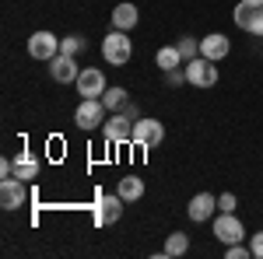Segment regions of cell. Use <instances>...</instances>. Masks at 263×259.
<instances>
[{"instance_id": "1", "label": "cell", "mask_w": 263, "mask_h": 259, "mask_svg": "<svg viewBox=\"0 0 263 259\" xmlns=\"http://www.w3.org/2000/svg\"><path fill=\"white\" fill-rule=\"evenodd\" d=\"M232 21H235L242 32L263 39V0H239L235 11H232Z\"/></svg>"}, {"instance_id": "2", "label": "cell", "mask_w": 263, "mask_h": 259, "mask_svg": "<svg viewBox=\"0 0 263 259\" xmlns=\"http://www.w3.org/2000/svg\"><path fill=\"white\" fill-rule=\"evenodd\" d=\"M102 56H105L109 67H123V63H130V56H134V42L126 39V32L112 28V32L102 39Z\"/></svg>"}, {"instance_id": "3", "label": "cell", "mask_w": 263, "mask_h": 259, "mask_svg": "<svg viewBox=\"0 0 263 259\" xmlns=\"http://www.w3.org/2000/svg\"><path fill=\"white\" fill-rule=\"evenodd\" d=\"M182 67H186V84H193V88H214L218 84V63L207 60V56H197Z\"/></svg>"}, {"instance_id": "4", "label": "cell", "mask_w": 263, "mask_h": 259, "mask_svg": "<svg viewBox=\"0 0 263 259\" xmlns=\"http://www.w3.org/2000/svg\"><path fill=\"white\" fill-rule=\"evenodd\" d=\"M74 123H78V130H99L102 123H105V102L81 98V105L74 109Z\"/></svg>"}, {"instance_id": "5", "label": "cell", "mask_w": 263, "mask_h": 259, "mask_svg": "<svg viewBox=\"0 0 263 259\" xmlns=\"http://www.w3.org/2000/svg\"><path fill=\"white\" fill-rule=\"evenodd\" d=\"M57 53H60V39H57L53 32L42 28V32H32V35H28V56H32V60H46L49 63Z\"/></svg>"}, {"instance_id": "6", "label": "cell", "mask_w": 263, "mask_h": 259, "mask_svg": "<svg viewBox=\"0 0 263 259\" xmlns=\"http://www.w3.org/2000/svg\"><path fill=\"white\" fill-rule=\"evenodd\" d=\"M102 133H105V144H126V140H134V119L126 112H116L102 123Z\"/></svg>"}, {"instance_id": "7", "label": "cell", "mask_w": 263, "mask_h": 259, "mask_svg": "<svg viewBox=\"0 0 263 259\" xmlns=\"http://www.w3.org/2000/svg\"><path fill=\"white\" fill-rule=\"evenodd\" d=\"M28 203V189H25V179H4L0 182V207L4 210H21Z\"/></svg>"}, {"instance_id": "8", "label": "cell", "mask_w": 263, "mask_h": 259, "mask_svg": "<svg viewBox=\"0 0 263 259\" xmlns=\"http://www.w3.org/2000/svg\"><path fill=\"white\" fill-rule=\"evenodd\" d=\"M162 140H165V126L158 119H137L134 123V144L137 147L147 151V147H158Z\"/></svg>"}, {"instance_id": "9", "label": "cell", "mask_w": 263, "mask_h": 259, "mask_svg": "<svg viewBox=\"0 0 263 259\" xmlns=\"http://www.w3.org/2000/svg\"><path fill=\"white\" fill-rule=\"evenodd\" d=\"M78 95L81 98H102L105 95V74L99 67H84L78 74Z\"/></svg>"}, {"instance_id": "10", "label": "cell", "mask_w": 263, "mask_h": 259, "mask_svg": "<svg viewBox=\"0 0 263 259\" xmlns=\"http://www.w3.org/2000/svg\"><path fill=\"white\" fill-rule=\"evenodd\" d=\"M214 238L221 242V245H232V242H246V228H242V221L235 217V214H221V217L214 221Z\"/></svg>"}, {"instance_id": "11", "label": "cell", "mask_w": 263, "mask_h": 259, "mask_svg": "<svg viewBox=\"0 0 263 259\" xmlns=\"http://www.w3.org/2000/svg\"><path fill=\"white\" fill-rule=\"evenodd\" d=\"M78 56H67V53H57L53 60H49V77L57 81V84H70V81H78Z\"/></svg>"}, {"instance_id": "12", "label": "cell", "mask_w": 263, "mask_h": 259, "mask_svg": "<svg viewBox=\"0 0 263 259\" xmlns=\"http://www.w3.org/2000/svg\"><path fill=\"white\" fill-rule=\"evenodd\" d=\"M123 203L126 200L120 193L116 196H99V203H95V224H116L123 217Z\"/></svg>"}, {"instance_id": "13", "label": "cell", "mask_w": 263, "mask_h": 259, "mask_svg": "<svg viewBox=\"0 0 263 259\" xmlns=\"http://www.w3.org/2000/svg\"><path fill=\"white\" fill-rule=\"evenodd\" d=\"M214 210H218V196H214V193H197V196L190 200V207H186L190 221H197V224L211 221V217H214Z\"/></svg>"}, {"instance_id": "14", "label": "cell", "mask_w": 263, "mask_h": 259, "mask_svg": "<svg viewBox=\"0 0 263 259\" xmlns=\"http://www.w3.org/2000/svg\"><path fill=\"white\" fill-rule=\"evenodd\" d=\"M232 53V42H228V35H221V32H211V35H203L200 39V56H207V60H224Z\"/></svg>"}, {"instance_id": "15", "label": "cell", "mask_w": 263, "mask_h": 259, "mask_svg": "<svg viewBox=\"0 0 263 259\" xmlns=\"http://www.w3.org/2000/svg\"><path fill=\"white\" fill-rule=\"evenodd\" d=\"M137 21H141V11H137L134 4H126V0H123V4H116V7H112V28H120V32H130Z\"/></svg>"}, {"instance_id": "16", "label": "cell", "mask_w": 263, "mask_h": 259, "mask_svg": "<svg viewBox=\"0 0 263 259\" xmlns=\"http://www.w3.org/2000/svg\"><path fill=\"white\" fill-rule=\"evenodd\" d=\"M116 193H120L126 203H137V200L144 196V179L141 175H123V179L116 182Z\"/></svg>"}, {"instance_id": "17", "label": "cell", "mask_w": 263, "mask_h": 259, "mask_svg": "<svg viewBox=\"0 0 263 259\" xmlns=\"http://www.w3.org/2000/svg\"><path fill=\"white\" fill-rule=\"evenodd\" d=\"M39 175V158L32 154V151H21L18 158H14V179H35Z\"/></svg>"}, {"instance_id": "18", "label": "cell", "mask_w": 263, "mask_h": 259, "mask_svg": "<svg viewBox=\"0 0 263 259\" xmlns=\"http://www.w3.org/2000/svg\"><path fill=\"white\" fill-rule=\"evenodd\" d=\"M155 63L162 67V74H168V70H176V67H182V56L176 46H162L158 53H155Z\"/></svg>"}, {"instance_id": "19", "label": "cell", "mask_w": 263, "mask_h": 259, "mask_svg": "<svg viewBox=\"0 0 263 259\" xmlns=\"http://www.w3.org/2000/svg\"><path fill=\"white\" fill-rule=\"evenodd\" d=\"M186 249H190V235H182V231H172V235L165 238V249H162V256L176 259V256H182Z\"/></svg>"}, {"instance_id": "20", "label": "cell", "mask_w": 263, "mask_h": 259, "mask_svg": "<svg viewBox=\"0 0 263 259\" xmlns=\"http://www.w3.org/2000/svg\"><path fill=\"white\" fill-rule=\"evenodd\" d=\"M102 102H105V109H112V112H123V105H126V88H120V84H112V88H105V95H102Z\"/></svg>"}, {"instance_id": "21", "label": "cell", "mask_w": 263, "mask_h": 259, "mask_svg": "<svg viewBox=\"0 0 263 259\" xmlns=\"http://www.w3.org/2000/svg\"><path fill=\"white\" fill-rule=\"evenodd\" d=\"M176 49H179L182 63H190V60H197V56H200V39H193V35H182V39L176 42Z\"/></svg>"}, {"instance_id": "22", "label": "cell", "mask_w": 263, "mask_h": 259, "mask_svg": "<svg viewBox=\"0 0 263 259\" xmlns=\"http://www.w3.org/2000/svg\"><path fill=\"white\" fill-rule=\"evenodd\" d=\"M84 35H67V39H60V53H67V56H78V53H84Z\"/></svg>"}, {"instance_id": "23", "label": "cell", "mask_w": 263, "mask_h": 259, "mask_svg": "<svg viewBox=\"0 0 263 259\" xmlns=\"http://www.w3.org/2000/svg\"><path fill=\"white\" fill-rule=\"evenodd\" d=\"M253 256V249L246 245V242H232V245H224V259H246Z\"/></svg>"}, {"instance_id": "24", "label": "cell", "mask_w": 263, "mask_h": 259, "mask_svg": "<svg viewBox=\"0 0 263 259\" xmlns=\"http://www.w3.org/2000/svg\"><path fill=\"white\" fill-rule=\"evenodd\" d=\"M218 210L221 214H235V193H221L218 196Z\"/></svg>"}, {"instance_id": "25", "label": "cell", "mask_w": 263, "mask_h": 259, "mask_svg": "<svg viewBox=\"0 0 263 259\" xmlns=\"http://www.w3.org/2000/svg\"><path fill=\"white\" fill-rule=\"evenodd\" d=\"M249 249H253V259H263V231H256L249 238Z\"/></svg>"}, {"instance_id": "26", "label": "cell", "mask_w": 263, "mask_h": 259, "mask_svg": "<svg viewBox=\"0 0 263 259\" xmlns=\"http://www.w3.org/2000/svg\"><path fill=\"white\" fill-rule=\"evenodd\" d=\"M0 175H4V179H11V175H14V161H0Z\"/></svg>"}]
</instances>
